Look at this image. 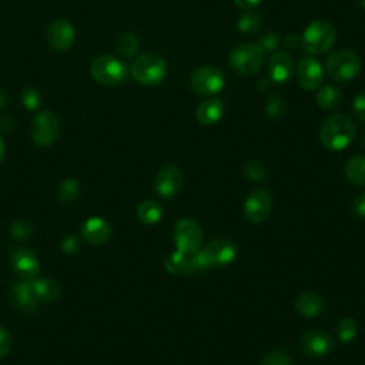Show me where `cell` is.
<instances>
[{"mask_svg":"<svg viewBox=\"0 0 365 365\" xmlns=\"http://www.w3.org/2000/svg\"><path fill=\"white\" fill-rule=\"evenodd\" d=\"M355 137L354 121L345 114L330 116L321 126L320 140L331 151H341Z\"/></svg>","mask_w":365,"mask_h":365,"instance_id":"cell-1","label":"cell"},{"mask_svg":"<svg viewBox=\"0 0 365 365\" xmlns=\"http://www.w3.org/2000/svg\"><path fill=\"white\" fill-rule=\"evenodd\" d=\"M130 73L137 83L156 86L167 78V63L157 53H144L135 60Z\"/></svg>","mask_w":365,"mask_h":365,"instance_id":"cell-2","label":"cell"},{"mask_svg":"<svg viewBox=\"0 0 365 365\" xmlns=\"http://www.w3.org/2000/svg\"><path fill=\"white\" fill-rule=\"evenodd\" d=\"M326 72L333 80L338 83L349 82L355 79L361 72V58L352 50H335L327 57Z\"/></svg>","mask_w":365,"mask_h":365,"instance_id":"cell-3","label":"cell"},{"mask_svg":"<svg viewBox=\"0 0 365 365\" xmlns=\"http://www.w3.org/2000/svg\"><path fill=\"white\" fill-rule=\"evenodd\" d=\"M264 50L256 43H246L234 47L228 54V63L240 75H254L264 63Z\"/></svg>","mask_w":365,"mask_h":365,"instance_id":"cell-4","label":"cell"},{"mask_svg":"<svg viewBox=\"0 0 365 365\" xmlns=\"http://www.w3.org/2000/svg\"><path fill=\"white\" fill-rule=\"evenodd\" d=\"M337 39L335 29L331 23L324 20L313 22L301 37V47L307 53L317 56L328 51Z\"/></svg>","mask_w":365,"mask_h":365,"instance_id":"cell-5","label":"cell"},{"mask_svg":"<svg viewBox=\"0 0 365 365\" xmlns=\"http://www.w3.org/2000/svg\"><path fill=\"white\" fill-rule=\"evenodd\" d=\"M90 75L100 85L114 86L128 79V66L111 54H103L93 60Z\"/></svg>","mask_w":365,"mask_h":365,"instance_id":"cell-6","label":"cell"},{"mask_svg":"<svg viewBox=\"0 0 365 365\" xmlns=\"http://www.w3.org/2000/svg\"><path fill=\"white\" fill-rule=\"evenodd\" d=\"M173 240L178 252L186 256H193L202 247L203 231L194 220L182 218L174 225Z\"/></svg>","mask_w":365,"mask_h":365,"instance_id":"cell-7","label":"cell"},{"mask_svg":"<svg viewBox=\"0 0 365 365\" xmlns=\"http://www.w3.org/2000/svg\"><path fill=\"white\" fill-rule=\"evenodd\" d=\"M58 132L60 121L53 111H42L32 120L30 137L40 147L53 144L58 137Z\"/></svg>","mask_w":365,"mask_h":365,"instance_id":"cell-8","label":"cell"},{"mask_svg":"<svg viewBox=\"0 0 365 365\" xmlns=\"http://www.w3.org/2000/svg\"><path fill=\"white\" fill-rule=\"evenodd\" d=\"M190 85L197 94L213 96L224 89V75L216 66H202L192 75Z\"/></svg>","mask_w":365,"mask_h":365,"instance_id":"cell-9","label":"cell"},{"mask_svg":"<svg viewBox=\"0 0 365 365\" xmlns=\"http://www.w3.org/2000/svg\"><path fill=\"white\" fill-rule=\"evenodd\" d=\"M46 39L51 49L57 51H65L75 44L76 30L69 20L57 19L47 26Z\"/></svg>","mask_w":365,"mask_h":365,"instance_id":"cell-10","label":"cell"},{"mask_svg":"<svg viewBox=\"0 0 365 365\" xmlns=\"http://www.w3.org/2000/svg\"><path fill=\"white\" fill-rule=\"evenodd\" d=\"M323 79L324 70L316 57L307 56L299 60V63L297 66V80L304 90H317L323 85Z\"/></svg>","mask_w":365,"mask_h":365,"instance_id":"cell-11","label":"cell"},{"mask_svg":"<svg viewBox=\"0 0 365 365\" xmlns=\"http://www.w3.org/2000/svg\"><path fill=\"white\" fill-rule=\"evenodd\" d=\"M271 211V194L260 187L254 189L246 203H245V216L252 224H261Z\"/></svg>","mask_w":365,"mask_h":365,"instance_id":"cell-12","label":"cell"},{"mask_svg":"<svg viewBox=\"0 0 365 365\" xmlns=\"http://www.w3.org/2000/svg\"><path fill=\"white\" fill-rule=\"evenodd\" d=\"M299 348L309 358H323L333 351L334 341L327 333L311 330L301 337Z\"/></svg>","mask_w":365,"mask_h":365,"instance_id":"cell-13","label":"cell"},{"mask_svg":"<svg viewBox=\"0 0 365 365\" xmlns=\"http://www.w3.org/2000/svg\"><path fill=\"white\" fill-rule=\"evenodd\" d=\"M182 186V173L175 166L163 167L156 178H154V189L157 194L163 199H173L178 194Z\"/></svg>","mask_w":365,"mask_h":365,"instance_id":"cell-14","label":"cell"},{"mask_svg":"<svg viewBox=\"0 0 365 365\" xmlns=\"http://www.w3.org/2000/svg\"><path fill=\"white\" fill-rule=\"evenodd\" d=\"M11 264L15 274L25 281L36 278L40 271V263L37 257L25 249H16L11 254Z\"/></svg>","mask_w":365,"mask_h":365,"instance_id":"cell-15","label":"cell"},{"mask_svg":"<svg viewBox=\"0 0 365 365\" xmlns=\"http://www.w3.org/2000/svg\"><path fill=\"white\" fill-rule=\"evenodd\" d=\"M204 253L209 257V261L213 267H221L233 263L237 257V246L235 242L225 240V238H218L211 241L210 245L204 249Z\"/></svg>","mask_w":365,"mask_h":365,"instance_id":"cell-16","label":"cell"},{"mask_svg":"<svg viewBox=\"0 0 365 365\" xmlns=\"http://www.w3.org/2000/svg\"><path fill=\"white\" fill-rule=\"evenodd\" d=\"M9 298L16 309L23 310L26 313H33L40 306V301L37 299L30 281L22 280L20 283H16L11 288Z\"/></svg>","mask_w":365,"mask_h":365,"instance_id":"cell-17","label":"cell"},{"mask_svg":"<svg viewBox=\"0 0 365 365\" xmlns=\"http://www.w3.org/2000/svg\"><path fill=\"white\" fill-rule=\"evenodd\" d=\"M294 75L292 58L285 51H276L268 63V78L274 83H287Z\"/></svg>","mask_w":365,"mask_h":365,"instance_id":"cell-18","label":"cell"},{"mask_svg":"<svg viewBox=\"0 0 365 365\" xmlns=\"http://www.w3.org/2000/svg\"><path fill=\"white\" fill-rule=\"evenodd\" d=\"M110 234H111L110 224L100 217L89 218L82 227L83 238L93 246L104 245V242L110 238Z\"/></svg>","mask_w":365,"mask_h":365,"instance_id":"cell-19","label":"cell"},{"mask_svg":"<svg viewBox=\"0 0 365 365\" xmlns=\"http://www.w3.org/2000/svg\"><path fill=\"white\" fill-rule=\"evenodd\" d=\"M326 307L324 299L316 294V292H302L295 299V309L297 311L309 318L318 317Z\"/></svg>","mask_w":365,"mask_h":365,"instance_id":"cell-20","label":"cell"},{"mask_svg":"<svg viewBox=\"0 0 365 365\" xmlns=\"http://www.w3.org/2000/svg\"><path fill=\"white\" fill-rule=\"evenodd\" d=\"M224 114V104L218 99H207L197 106L196 117L203 126H213L218 123Z\"/></svg>","mask_w":365,"mask_h":365,"instance_id":"cell-21","label":"cell"},{"mask_svg":"<svg viewBox=\"0 0 365 365\" xmlns=\"http://www.w3.org/2000/svg\"><path fill=\"white\" fill-rule=\"evenodd\" d=\"M37 299L42 302H54L60 298V285L51 278H33L30 280Z\"/></svg>","mask_w":365,"mask_h":365,"instance_id":"cell-22","label":"cell"},{"mask_svg":"<svg viewBox=\"0 0 365 365\" xmlns=\"http://www.w3.org/2000/svg\"><path fill=\"white\" fill-rule=\"evenodd\" d=\"M137 217L146 225L157 224L163 217V207L154 200H146L139 206Z\"/></svg>","mask_w":365,"mask_h":365,"instance_id":"cell-23","label":"cell"},{"mask_svg":"<svg viewBox=\"0 0 365 365\" xmlns=\"http://www.w3.org/2000/svg\"><path fill=\"white\" fill-rule=\"evenodd\" d=\"M345 177L357 186H365V156H357L347 161Z\"/></svg>","mask_w":365,"mask_h":365,"instance_id":"cell-24","label":"cell"},{"mask_svg":"<svg viewBox=\"0 0 365 365\" xmlns=\"http://www.w3.org/2000/svg\"><path fill=\"white\" fill-rule=\"evenodd\" d=\"M341 100H342V96H341L340 89L335 86H331V85L323 86L317 93V103L324 110L337 109L340 106Z\"/></svg>","mask_w":365,"mask_h":365,"instance_id":"cell-25","label":"cell"},{"mask_svg":"<svg viewBox=\"0 0 365 365\" xmlns=\"http://www.w3.org/2000/svg\"><path fill=\"white\" fill-rule=\"evenodd\" d=\"M164 267L170 274L180 276V274H190L189 266V256L182 254L181 252H174L168 254L164 260Z\"/></svg>","mask_w":365,"mask_h":365,"instance_id":"cell-26","label":"cell"},{"mask_svg":"<svg viewBox=\"0 0 365 365\" xmlns=\"http://www.w3.org/2000/svg\"><path fill=\"white\" fill-rule=\"evenodd\" d=\"M263 26V16L257 11H246L238 19L237 27L241 33L245 35H252L256 33L261 29Z\"/></svg>","mask_w":365,"mask_h":365,"instance_id":"cell-27","label":"cell"},{"mask_svg":"<svg viewBox=\"0 0 365 365\" xmlns=\"http://www.w3.org/2000/svg\"><path fill=\"white\" fill-rule=\"evenodd\" d=\"M116 44H117L118 53L125 57H133L136 54V51L139 50V39L132 32H126L123 35H120Z\"/></svg>","mask_w":365,"mask_h":365,"instance_id":"cell-28","label":"cell"},{"mask_svg":"<svg viewBox=\"0 0 365 365\" xmlns=\"http://www.w3.org/2000/svg\"><path fill=\"white\" fill-rule=\"evenodd\" d=\"M79 194H80V185L76 180H72V178L65 180L62 185L58 186V190H57V197L63 204L73 203Z\"/></svg>","mask_w":365,"mask_h":365,"instance_id":"cell-29","label":"cell"},{"mask_svg":"<svg viewBox=\"0 0 365 365\" xmlns=\"http://www.w3.org/2000/svg\"><path fill=\"white\" fill-rule=\"evenodd\" d=\"M285 109H287V104H285V99L283 94L271 93L268 96L267 103H266V113L268 117L280 118L284 116Z\"/></svg>","mask_w":365,"mask_h":365,"instance_id":"cell-30","label":"cell"},{"mask_svg":"<svg viewBox=\"0 0 365 365\" xmlns=\"http://www.w3.org/2000/svg\"><path fill=\"white\" fill-rule=\"evenodd\" d=\"M337 333H338V338L342 341V342H351L357 333H358V326L357 323L352 320V318H342L340 323H338V327H337Z\"/></svg>","mask_w":365,"mask_h":365,"instance_id":"cell-31","label":"cell"},{"mask_svg":"<svg viewBox=\"0 0 365 365\" xmlns=\"http://www.w3.org/2000/svg\"><path fill=\"white\" fill-rule=\"evenodd\" d=\"M245 173H246V175H247V178H249L250 181L260 182V181H264V180H266L267 168H266V166H264L261 161L253 160V161H249V163L246 164Z\"/></svg>","mask_w":365,"mask_h":365,"instance_id":"cell-32","label":"cell"},{"mask_svg":"<svg viewBox=\"0 0 365 365\" xmlns=\"http://www.w3.org/2000/svg\"><path fill=\"white\" fill-rule=\"evenodd\" d=\"M20 99H22V104H23L27 110H30V111L37 110V109L42 106V94H40V92H39L37 89H35V87H27V89H25V90L22 92Z\"/></svg>","mask_w":365,"mask_h":365,"instance_id":"cell-33","label":"cell"},{"mask_svg":"<svg viewBox=\"0 0 365 365\" xmlns=\"http://www.w3.org/2000/svg\"><path fill=\"white\" fill-rule=\"evenodd\" d=\"M12 237L22 241V240H27L33 235L35 233V225L32 224V221L29 220H19L12 225Z\"/></svg>","mask_w":365,"mask_h":365,"instance_id":"cell-34","label":"cell"},{"mask_svg":"<svg viewBox=\"0 0 365 365\" xmlns=\"http://www.w3.org/2000/svg\"><path fill=\"white\" fill-rule=\"evenodd\" d=\"M291 364H292L291 357L281 349L268 352L261 361V365H291Z\"/></svg>","mask_w":365,"mask_h":365,"instance_id":"cell-35","label":"cell"},{"mask_svg":"<svg viewBox=\"0 0 365 365\" xmlns=\"http://www.w3.org/2000/svg\"><path fill=\"white\" fill-rule=\"evenodd\" d=\"M278 43H280L278 36L274 32H268V33H264L260 37L257 44L264 50V53H267V51L271 53V51H274L278 47Z\"/></svg>","mask_w":365,"mask_h":365,"instance_id":"cell-36","label":"cell"},{"mask_svg":"<svg viewBox=\"0 0 365 365\" xmlns=\"http://www.w3.org/2000/svg\"><path fill=\"white\" fill-rule=\"evenodd\" d=\"M12 348V338L8 330L0 326V359H4Z\"/></svg>","mask_w":365,"mask_h":365,"instance_id":"cell-37","label":"cell"},{"mask_svg":"<svg viewBox=\"0 0 365 365\" xmlns=\"http://www.w3.org/2000/svg\"><path fill=\"white\" fill-rule=\"evenodd\" d=\"M352 111L361 121H365V93L358 94L352 101Z\"/></svg>","mask_w":365,"mask_h":365,"instance_id":"cell-38","label":"cell"},{"mask_svg":"<svg viewBox=\"0 0 365 365\" xmlns=\"http://www.w3.org/2000/svg\"><path fill=\"white\" fill-rule=\"evenodd\" d=\"M80 249V242H79V238L75 237V235H69L65 238L63 241V250L65 253L68 254H76Z\"/></svg>","mask_w":365,"mask_h":365,"instance_id":"cell-39","label":"cell"},{"mask_svg":"<svg viewBox=\"0 0 365 365\" xmlns=\"http://www.w3.org/2000/svg\"><path fill=\"white\" fill-rule=\"evenodd\" d=\"M352 211L357 217L365 218V193L359 194L352 203Z\"/></svg>","mask_w":365,"mask_h":365,"instance_id":"cell-40","label":"cell"},{"mask_svg":"<svg viewBox=\"0 0 365 365\" xmlns=\"http://www.w3.org/2000/svg\"><path fill=\"white\" fill-rule=\"evenodd\" d=\"M233 2L240 8V9H242V11H253V9H256L259 5H260V2L261 0H233Z\"/></svg>","mask_w":365,"mask_h":365,"instance_id":"cell-41","label":"cell"},{"mask_svg":"<svg viewBox=\"0 0 365 365\" xmlns=\"http://www.w3.org/2000/svg\"><path fill=\"white\" fill-rule=\"evenodd\" d=\"M13 128H15V118L12 116H8V114L0 116V130L8 133L13 130Z\"/></svg>","mask_w":365,"mask_h":365,"instance_id":"cell-42","label":"cell"},{"mask_svg":"<svg viewBox=\"0 0 365 365\" xmlns=\"http://www.w3.org/2000/svg\"><path fill=\"white\" fill-rule=\"evenodd\" d=\"M284 44L288 49H297L298 46H301V37L298 35H295V33L287 35L285 39H284Z\"/></svg>","mask_w":365,"mask_h":365,"instance_id":"cell-43","label":"cell"},{"mask_svg":"<svg viewBox=\"0 0 365 365\" xmlns=\"http://www.w3.org/2000/svg\"><path fill=\"white\" fill-rule=\"evenodd\" d=\"M9 101V94L5 89H0V109L5 107Z\"/></svg>","mask_w":365,"mask_h":365,"instance_id":"cell-44","label":"cell"},{"mask_svg":"<svg viewBox=\"0 0 365 365\" xmlns=\"http://www.w3.org/2000/svg\"><path fill=\"white\" fill-rule=\"evenodd\" d=\"M5 153H6V147H5V143H4L2 137H0V163H2V160L5 157Z\"/></svg>","mask_w":365,"mask_h":365,"instance_id":"cell-45","label":"cell"},{"mask_svg":"<svg viewBox=\"0 0 365 365\" xmlns=\"http://www.w3.org/2000/svg\"><path fill=\"white\" fill-rule=\"evenodd\" d=\"M268 86H270V82H268V80H266V79H263V80L259 83V89H260L261 92L267 90V89H268Z\"/></svg>","mask_w":365,"mask_h":365,"instance_id":"cell-46","label":"cell"},{"mask_svg":"<svg viewBox=\"0 0 365 365\" xmlns=\"http://www.w3.org/2000/svg\"><path fill=\"white\" fill-rule=\"evenodd\" d=\"M359 5L362 9H365V0H359Z\"/></svg>","mask_w":365,"mask_h":365,"instance_id":"cell-47","label":"cell"},{"mask_svg":"<svg viewBox=\"0 0 365 365\" xmlns=\"http://www.w3.org/2000/svg\"><path fill=\"white\" fill-rule=\"evenodd\" d=\"M362 143H364V146H365V132H364V135H362Z\"/></svg>","mask_w":365,"mask_h":365,"instance_id":"cell-48","label":"cell"}]
</instances>
